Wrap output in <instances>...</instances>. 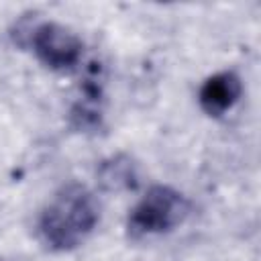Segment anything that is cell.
<instances>
[{"label": "cell", "instance_id": "6da1fadb", "mask_svg": "<svg viewBox=\"0 0 261 261\" xmlns=\"http://www.w3.org/2000/svg\"><path fill=\"white\" fill-rule=\"evenodd\" d=\"M100 208L96 196L82 184L59 188L37 220V232L51 251H71L80 247L96 228Z\"/></svg>", "mask_w": 261, "mask_h": 261}, {"label": "cell", "instance_id": "7a4b0ae2", "mask_svg": "<svg viewBox=\"0 0 261 261\" xmlns=\"http://www.w3.org/2000/svg\"><path fill=\"white\" fill-rule=\"evenodd\" d=\"M188 214L190 202L181 192L169 186H151L133 206L126 218V232L135 241L165 234L179 226Z\"/></svg>", "mask_w": 261, "mask_h": 261}, {"label": "cell", "instance_id": "3957f363", "mask_svg": "<svg viewBox=\"0 0 261 261\" xmlns=\"http://www.w3.org/2000/svg\"><path fill=\"white\" fill-rule=\"evenodd\" d=\"M27 37L37 59L49 69H57V71L71 69L82 59V51H84L82 39L71 29L59 22L53 20L39 22L29 29Z\"/></svg>", "mask_w": 261, "mask_h": 261}, {"label": "cell", "instance_id": "277c9868", "mask_svg": "<svg viewBox=\"0 0 261 261\" xmlns=\"http://www.w3.org/2000/svg\"><path fill=\"white\" fill-rule=\"evenodd\" d=\"M243 94L241 77L234 71H218L200 86L198 102L208 116H222L230 110Z\"/></svg>", "mask_w": 261, "mask_h": 261}, {"label": "cell", "instance_id": "5b68a950", "mask_svg": "<svg viewBox=\"0 0 261 261\" xmlns=\"http://www.w3.org/2000/svg\"><path fill=\"white\" fill-rule=\"evenodd\" d=\"M0 261H2V259H0Z\"/></svg>", "mask_w": 261, "mask_h": 261}]
</instances>
